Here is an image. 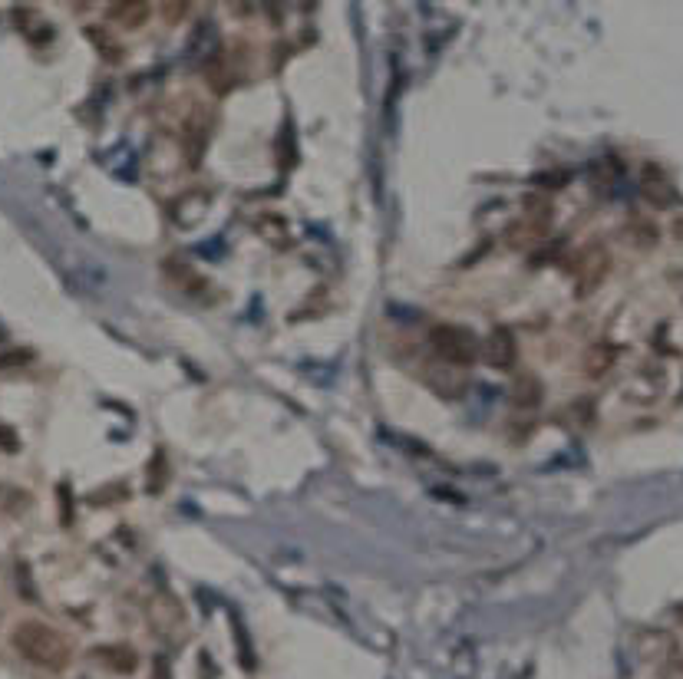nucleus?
Wrapping results in <instances>:
<instances>
[{
    "mask_svg": "<svg viewBox=\"0 0 683 679\" xmlns=\"http://www.w3.org/2000/svg\"><path fill=\"white\" fill-rule=\"evenodd\" d=\"M10 643H14V650L24 656L30 666H37V670L63 673L66 666L73 663L70 640H66L60 630H53L50 623H40V620L17 623Z\"/></svg>",
    "mask_w": 683,
    "mask_h": 679,
    "instance_id": "nucleus-1",
    "label": "nucleus"
},
{
    "mask_svg": "<svg viewBox=\"0 0 683 679\" xmlns=\"http://www.w3.org/2000/svg\"><path fill=\"white\" fill-rule=\"evenodd\" d=\"M429 347H433V353L446 366H462V370L476 363V356H479L476 333L466 327H456V324H439L433 333H429Z\"/></svg>",
    "mask_w": 683,
    "mask_h": 679,
    "instance_id": "nucleus-2",
    "label": "nucleus"
},
{
    "mask_svg": "<svg viewBox=\"0 0 683 679\" xmlns=\"http://www.w3.org/2000/svg\"><path fill=\"white\" fill-rule=\"evenodd\" d=\"M608 271H611V254L604 251L601 244H594V248H588V251L575 261V281H578L575 294H578V297L594 294V291H598V287L604 284V277H608Z\"/></svg>",
    "mask_w": 683,
    "mask_h": 679,
    "instance_id": "nucleus-3",
    "label": "nucleus"
},
{
    "mask_svg": "<svg viewBox=\"0 0 683 679\" xmlns=\"http://www.w3.org/2000/svg\"><path fill=\"white\" fill-rule=\"evenodd\" d=\"M482 356H486L492 370L512 373L515 363H519V340H515V333L509 327H495L486 337V343H482Z\"/></svg>",
    "mask_w": 683,
    "mask_h": 679,
    "instance_id": "nucleus-4",
    "label": "nucleus"
},
{
    "mask_svg": "<svg viewBox=\"0 0 683 679\" xmlns=\"http://www.w3.org/2000/svg\"><path fill=\"white\" fill-rule=\"evenodd\" d=\"M641 192H644V198L654 208H670V205L677 202L674 185H670V178H667L664 169H660V165H644V172H641Z\"/></svg>",
    "mask_w": 683,
    "mask_h": 679,
    "instance_id": "nucleus-5",
    "label": "nucleus"
},
{
    "mask_svg": "<svg viewBox=\"0 0 683 679\" xmlns=\"http://www.w3.org/2000/svg\"><path fill=\"white\" fill-rule=\"evenodd\" d=\"M548 228L552 225H542V221H532V218H519L512 221L509 231H505V241H509V248H519V251H528L535 248V244H542L548 238Z\"/></svg>",
    "mask_w": 683,
    "mask_h": 679,
    "instance_id": "nucleus-6",
    "label": "nucleus"
},
{
    "mask_svg": "<svg viewBox=\"0 0 683 679\" xmlns=\"http://www.w3.org/2000/svg\"><path fill=\"white\" fill-rule=\"evenodd\" d=\"M162 271H165V277H169V281L179 287V291H185V294H205V287H208V281L202 274L195 271L192 264H185L182 258H169L162 264Z\"/></svg>",
    "mask_w": 683,
    "mask_h": 679,
    "instance_id": "nucleus-7",
    "label": "nucleus"
},
{
    "mask_svg": "<svg viewBox=\"0 0 683 679\" xmlns=\"http://www.w3.org/2000/svg\"><path fill=\"white\" fill-rule=\"evenodd\" d=\"M618 356H621V350L611 347V343H594V347H588V353L581 356V370H585L588 380H601V376H608L614 370Z\"/></svg>",
    "mask_w": 683,
    "mask_h": 679,
    "instance_id": "nucleus-8",
    "label": "nucleus"
},
{
    "mask_svg": "<svg viewBox=\"0 0 683 679\" xmlns=\"http://www.w3.org/2000/svg\"><path fill=\"white\" fill-rule=\"evenodd\" d=\"M149 617L156 623L159 633H172V630H185V610L175 604V597H159L149 604Z\"/></svg>",
    "mask_w": 683,
    "mask_h": 679,
    "instance_id": "nucleus-9",
    "label": "nucleus"
},
{
    "mask_svg": "<svg viewBox=\"0 0 683 679\" xmlns=\"http://www.w3.org/2000/svg\"><path fill=\"white\" fill-rule=\"evenodd\" d=\"M152 7L142 4V0H119V4H109L106 7V17L113 20V24L126 27V30H136L149 20Z\"/></svg>",
    "mask_w": 683,
    "mask_h": 679,
    "instance_id": "nucleus-10",
    "label": "nucleus"
},
{
    "mask_svg": "<svg viewBox=\"0 0 683 679\" xmlns=\"http://www.w3.org/2000/svg\"><path fill=\"white\" fill-rule=\"evenodd\" d=\"M96 660L106 666V670H113V673H136V666H139V656L132 647H126V643H116V647H99L96 650Z\"/></svg>",
    "mask_w": 683,
    "mask_h": 679,
    "instance_id": "nucleus-11",
    "label": "nucleus"
},
{
    "mask_svg": "<svg viewBox=\"0 0 683 679\" xmlns=\"http://www.w3.org/2000/svg\"><path fill=\"white\" fill-rule=\"evenodd\" d=\"M542 396H545V386L532 373H522L512 386V406H519V409H535L542 403Z\"/></svg>",
    "mask_w": 683,
    "mask_h": 679,
    "instance_id": "nucleus-12",
    "label": "nucleus"
},
{
    "mask_svg": "<svg viewBox=\"0 0 683 679\" xmlns=\"http://www.w3.org/2000/svg\"><path fill=\"white\" fill-rule=\"evenodd\" d=\"M624 235H627V241L634 244V248H641V251H647V248H654V244L660 241V228L654 225V221H644V218H634L631 225L624 228Z\"/></svg>",
    "mask_w": 683,
    "mask_h": 679,
    "instance_id": "nucleus-13",
    "label": "nucleus"
},
{
    "mask_svg": "<svg viewBox=\"0 0 683 679\" xmlns=\"http://www.w3.org/2000/svg\"><path fill=\"white\" fill-rule=\"evenodd\" d=\"M205 80L215 93H228V89L235 86V66L228 60H212L205 66Z\"/></svg>",
    "mask_w": 683,
    "mask_h": 679,
    "instance_id": "nucleus-14",
    "label": "nucleus"
},
{
    "mask_svg": "<svg viewBox=\"0 0 683 679\" xmlns=\"http://www.w3.org/2000/svg\"><path fill=\"white\" fill-rule=\"evenodd\" d=\"M86 37H90L93 43H96V50L103 53V60H109V63H119L123 60V47H119V43L109 37V33L103 30V27H86Z\"/></svg>",
    "mask_w": 683,
    "mask_h": 679,
    "instance_id": "nucleus-15",
    "label": "nucleus"
},
{
    "mask_svg": "<svg viewBox=\"0 0 683 679\" xmlns=\"http://www.w3.org/2000/svg\"><path fill=\"white\" fill-rule=\"evenodd\" d=\"M189 10H192V4H185V0H172V4H162V17H165V24H179Z\"/></svg>",
    "mask_w": 683,
    "mask_h": 679,
    "instance_id": "nucleus-16",
    "label": "nucleus"
},
{
    "mask_svg": "<svg viewBox=\"0 0 683 679\" xmlns=\"http://www.w3.org/2000/svg\"><path fill=\"white\" fill-rule=\"evenodd\" d=\"M33 360V353L30 350H14V353H4L0 356V370H10V366H24Z\"/></svg>",
    "mask_w": 683,
    "mask_h": 679,
    "instance_id": "nucleus-17",
    "label": "nucleus"
},
{
    "mask_svg": "<svg viewBox=\"0 0 683 679\" xmlns=\"http://www.w3.org/2000/svg\"><path fill=\"white\" fill-rule=\"evenodd\" d=\"M660 679H683V656H667V663L660 666Z\"/></svg>",
    "mask_w": 683,
    "mask_h": 679,
    "instance_id": "nucleus-18",
    "label": "nucleus"
},
{
    "mask_svg": "<svg viewBox=\"0 0 683 679\" xmlns=\"http://www.w3.org/2000/svg\"><path fill=\"white\" fill-rule=\"evenodd\" d=\"M162 465H165V455L159 452L156 455V459H152V492H159V488H162V478H165V469H162Z\"/></svg>",
    "mask_w": 683,
    "mask_h": 679,
    "instance_id": "nucleus-19",
    "label": "nucleus"
},
{
    "mask_svg": "<svg viewBox=\"0 0 683 679\" xmlns=\"http://www.w3.org/2000/svg\"><path fill=\"white\" fill-rule=\"evenodd\" d=\"M0 449L17 452V432H10L7 426H0Z\"/></svg>",
    "mask_w": 683,
    "mask_h": 679,
    "instance_id": "nucleus-20",
    "label": "nucleus"
},
{
    "mask_svg": "<svg viewBox=\"0 0 683 679\" xmlns=\"http://www.w3.org/2000/svg\"><path fill=\"white\" fill-rule=\"evenodd\" d=\"M674 235H677V238H683V218H677V221H674Z\"/></svg>",
    "mask_w": 683,
    "mask_h": 679,
    "instance_id": "nucleus-21",
    "label": "nucleus"
}]
</instances>
